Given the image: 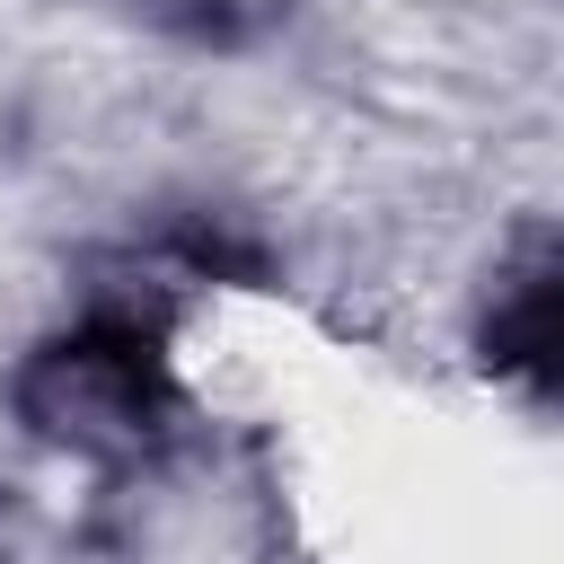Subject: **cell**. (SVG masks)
Segmentation results:
<instances>
[{
  "instance_id": "6da1fadb",
  "label": "cell",
  "mask_w": 564,
  "mask_h": 564,
  "mask_svg": "<svg viewBox=\"0 0 564 564\" xmlns=\"http://www.w3.org/2000/svg\"><path fill=\"white\" fill-rule=\"evenodd\" d=\"M485 352H494V370H511V379L564 388V273H555V282H538L529 300H511V308L494 317Z\"/></svg>"
}]
</instances>
